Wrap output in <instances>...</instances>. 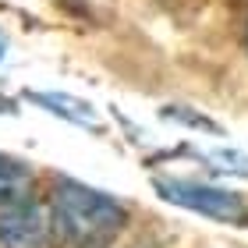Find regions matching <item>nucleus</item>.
<instances>
[{"label":"nucleus","mask_w":248,"mask_h":248,"mask_svg":"<svg viewBox=\"0 0 248 248\" xmlns=\"http://www.w3.org/2000/svg\"><path fill=\"white\" fill-rule=\"evenodd\" d=\"M128 223V209L103 191L57 181L53 188V231L67 248H107Z\"/></svg>","instance_id":"obj_1"},{"label":"nucleus","mask_w":248,"mask_h":248,"mask_svg":"<svg viewBox=\"0 0 248 248\" xmlns=\"http://www.w3.org/2000/svg\"><path fill=\"white\" fill-rule=\"evenodd\" d=\"M156 191L167 202L185 206L191 213H202V217L231 220V223L245 220V199L234 195V191H223V188H213V185H195V181H167V177L156 181Z\"/></svg>","instance_id":"obj_2"},{"label":"nucleus","mask_w":248,"mask_h":248,"mask_svg":"<svg viewBox=\"0 0 248 248\" xmlns=\"http://www.w3.org/2000/svg\"><path fill=\"white\" fill-rule=\"evenodd\" d=\"M50 220L46 209L21 199L0 209V248H46Z\"/></svg>","instance_id":"obj_3"},{"label":"nucleus","mask_w":248,"mask_h":248,"mask_svg":"<svg viewBox=\"0 0 248 248\" xmlns=\"http://www.w3.org/2000/svg\"><path fill=\"white\" fill-rule=\"evenodd\" d=\"M29 99H32V103H39V107H46L50 114L71 121V124H82V128L103 131V121H99L96 107L85 103V99H78V96H71V93H29Z\"/></svg>","instance_id":"obj_4"},{"label":"nucleus","mask_w":248,"mask_h":248,"mask_svg":"<svg viewBox=\"0 0 248 248\" xmlns=\"http://www.w3.org/2000/svg\"><path fill=\"white\" fill-rule=\"evenodd\" d=\"M29 188H32V170L29 167L11 160V156H0V206L29 199Z\"/></svg>","instance_id":"obj_5"},{"label":"nucleus","mask_w":248,"mask_h":248,"mask_svg":"<svg viewBox=\"0 0 248 248\" xmlns=\"http://www.w3.org/2000/svg\"><path fill=\"white\" fill-rule=\"evenodd\" d=\"M163 114L170 117V121H185V124H191V128H202V131H220L217 124H213V121H206V117H191L195 110H185V107H167Z\"/></svg>","instance_id":"obj_6"},{"label":"nucleus","mask_w":248,"mask_h":248,"mask_svg":"<svg viewBox=\"0 0 248 248\" xmlns=\"http://www.w3.org/2000/svg\"><path fill=\"white\" fill-rule=\"evenodd\" d=\"M0 114H15V103L7 96H0Z\"/></svg>","instance_id":"obj_7"},{"label":"nucleus","mask_w":248,"mask_h":248,"mask_svg":"<svg viewBox=\"0 0 248 248\" xmlns=\"http://www.w3.org/2000/svg\"><path fill=\"white\" fill-rule=\"evenodd\" d=\"M128 248H156L153 241H135V245H128Z\"/></svg>","instance_id":"obj_8"},{"label":"nucleus","mask_w":248,"mask_h":248,"mask_svg":"<svg viewBox=\"0 0 248 248\" xmlns=\"http://www.w3.org/2000/svg\"><path fill=\"white\" fill-rule=\"evenodd\" d=\"M4 46H7V43H4V36H0V57H4Z\"/></svg>","instance_id":"obj_9"}]
</instances>
